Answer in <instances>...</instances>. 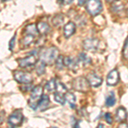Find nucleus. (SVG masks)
<instances>
[{
	"mask_svg": "<svg viewBox=\"0 0 128 128\" xmlns=\"http://www.w3.org/2000/svg\"><path fill=\"white\" fill-rule=\"evenodd\" d=\"M58 49L55 46L44 49L40 53V61L44 62L46 64H52L58 57Z\"/></svg>",
	"mask_w": 128,
	"mask_h": 128,
	"instance_id": "obj_1",
	"label": "nucleus"
},
{
	"mask_svg": "<svg viewBox=\"0 0 128 128\" xmlns=\"http://www.w3.org/2000/svg\"><path fill=\"white\" fill-rule=\"evenodd\" d=\"M43 96V87L41 86H37L32 89L31 92L30 98H29V106L32 109H37L40 101Z\"/></svg>",
	"mask_w": 128,
	"mask_h": 128,
	"instance_id": "obj_2",
	"label": "nucleus"
},
{
	"mask_svg": "<svg viewBox=\"0 0 128 128\" xmlns=\"http://www.w3.org/2000/svg\"><path fill=\"white\" fill-rule=\"evenodd\" d=\"M90 86L87 78L84 77H78L72 81V87L75 90L80 92H86L89 90Z\"/></svg>",
	"mask_w": 128,
	"mask_h": 128,
	"instance_id": "obj_3",
	"label": "nucleus"
},
{
	"mask_svg": "<svg viewBox=\"0 0 128 128\" xmlns=\"http://www.w3.org/2000/svg\"><path fill=\"white\" fill-rule=\"evenodd\" d=\"M86 7L87 12L92 16L98 15L102 10V5L100 0H88Z\"/></svg>",
	"mask_w": 128,
	"mask_h": 128,
	"instance_id": "obj_4",
	"label": "nucleus"
},
{
	"mask_svg": "<svg viewBox=\"0 0 128 128\" xmlns=\"http://www.w3.org/2000/svg\"><path fill=\"white\" fill-rule=\"evenodd\" d=\"M23 114L20 111H16L12 114L9 117V120H8V122H9V125L12 127H16V126H19L23 122Z\"/></svg>",
	"mask_w": 128,
	"mask_h": 128,
	"instance_id": "obj_5",
	"label": "nucleus"
},
{
	"mask_svg": "<svg viewBox=\"0 0 128 128\" xmlns=\"http://www.w3.org/2000/svg\"><path fill=\"white\" fill-rule=\"evenodd\" d=\"M15 80L20 84H30L32 81V77L30 74L22 71H16L14 73Z\"/></svg>",
	"mask_w": 128,
	"mask_h": 128,
	"instance_id": "obj_6",
	"label": "nucleus"
},
{
	"mask_svg": "<svg viewBox=\"0 0 128 128\" xmlns=\"http://www.w3.org/2000/svg\"><path fill=\"white\" fill-rule=\"evenodd\" d=\"M37 62H38V59H37V56L35 54L29 55L25 58H20L18 60V63L20 68L32 67L37 63Z\"/></svg>",
	"mask_w": 128,
	"mask_h": 128,
	"instance_id": "obj_7",
	"label": "nucleus"
},
{
	"mask_svg": "<svg viewBox=\"0 0 128 128\" xmlns=\"http://www.w3.org/2000/svg\"><path fill=\"white\" fill-rule=\"evenodd\" d=\"M99 45V40L96 38H87L84 40L83 42V47L87 51H95L98 49Z\"/></svg>",
	"mask_w": 128,
	"mask_h": 128,
	"instance_id": "obj_8",
	"label": "nucleus"
},
{
	"mask_svg": "<svg viewBox=\"0 0 128 128\" xmlns=\"http://www.w3.org/2000/svg\"><path fill=\"white\" fill-rule=\"evenodd\" d=\"M119 80L120 74L116 69H114L112 71H110V73L107 76V84L108 86H115L116 84H118Z\"/></svg>",
	"mask_w": 128,
	"mask_h": 128,
	"instance_id": "obj_9",
	"label": "nucleus"
},
{
	"mask_svg": "<svg viewBox=\"0 0 128 128\" xmlns=\"http://www.w3.org/2000/svg\"><path fill=\"white\" fill-rule=\"evenodd\" d=\"M87 80L90 84V86H93V87H98V86H101L102 83V78L98 77V76L94 73L89 74L87 76Z\"/></svg>",
	"mask_w": 128,
	"mask_h": 128,
	"instance_id": "obj_10",
	"label": "nucleus"
},
{
	"mask_svg": "<svg viewBox=\"0 0 128 128\" xmlns=\"http://www.w3.org/2000/svg\"><path fill=\"white\" fill-rule=\"evenodd\" d=\"M64 65H65L68 69L72 70V71H74V72L77 70L78 67H79L78 62L70 56H67L64 58Z\"/></svg>",
	"mask_w": 128,
	"mask_h": 128,
	"instance_id": "obj_11",
	"label": "nucleus"
},
{
	"mask_svg": "<svg viewBox=\"0 0 128 128\" xmlns=\"http://www.w3.org/2000/svg\"><path fill=\"white\" fill-rule=\"evenodd\" d=\"M75 29H76V26H75V24H74V22H68L63 28L64 36H65L66 38H69V37H71L72 35L74 34V32H75Z\"/></svg>",
	"mask_w": 128,
	"mask_h": 128,
	"instance_id": "obj_12",
	"label": "nucleus"
},
{
	"mask_svg": "<svg viewBox=\"0 0 128 128\" xmlns=\"http://www.w3.org/2000/svg\"><path fill=\"white\" fill-rule=\"evenodd\" d=\"M127 118V111L126 110L125 108L123 107H120L116 110V119L120 122L126 120Z\"/></svg>",
	"mask_w": 128,
	"mask_h": 128,
	"instance_id": "obj_13",
	"label": "nucleus"
},
{
	"mask_svg": "<svg viewBox=\"0 0 128 128\" xmlns=\"http://www.w3.org/2000/svg\"><path fill=\"white\" fill-rule=\"evenodd\" d=\"M111 10H112V11L115 14H121V12L124 10V5L120 1L115 0L114 2L112 3Z\"/></svg>",
	"mask_w": 128,
	"mask_h": 128,
	"instance_id": "obj_14",
	"label": "nucleus"
},
{
	"mask_svg": "<svg viewBox=\"0 0 128 128\" xmlns=\"http://www.w3.org/2000/svg\"><path fill=\"white\" fill-rule=\"evenodd\" d=\"M38 32L42 35H46L50 32V26L44 22H40L37 25Z\"/></svg>",
	"mask_w": 128,
	"mask_h": 128,
	"instance_id": "obj_15",
	"label": "nucleus"
},
{
	"mask_svg": "<svg viewBox=\"0 0 128 128\" xmlns=\"http://www.w3.org/2000/svg\"><path fill=\"white\" fill-rule=\"evenodd\" d=\"M50 104V98L48 96H46V95H44V96H42V98H41V100L40 101V102H38V108L40 110H44L45 108L48 107V105Z\"/></svg>",
	"mask_w": 128,
	"mask_h": 128,
	"instance_id": "obj_16",
	"label": "nucleus"
},
{
	"mask_svg": "<svg viewBox=\"0 0 128 128\" xmlns=\"http://www.w3.org/2000/svg\"><path fill=\"white\" fill-rule=\"evenodd\" d=\"M25 32L26 34H32L34 36L38 35V28L37 26H35L34 24H30V25H28V26L25 28Z\"/></svg>",
	"mask_w": 128,
	"mask_h": 128,
	"instance_id": "obj_17",
	"label": "nucleus"
},
{
	"mask_svg": "<svg viewBox=\"0 0 128 128\" xmlns=\"http://www.w3.org/2000/svg\"><path fill=\"white\" fill-rule=\"evenodd\" d=\"M65 98H66V101L68 102L70 107H71L72 108H75L76 98L73 93H71V92H67V93L65 94Z\"/></svg>",
	"mask_w": 128,
	"mask_h": 128,
	"instance_id": "obj_18",
	"label": "nucleus"
},
{
	"mask_svg": "<svg viewBox=\"0 0 128 128\" xmlns=\"http://www.w3.org/2000/svg\"><path fill=\"white\" fill-rule=\"evenodd\" d=\"M35 40V36L32 34H26V36L24 37L22 40V45H25V46H29L31 44L34 42Z\"/></svg>",
	"mask_w": 128,
	"mask_h": 128,
	"instance_id": "obj_19",
	"label": "nucleus"
},
{
	"mask_svg": "<svg viewBox=\"0 0 128 128\" xmlns=\"http://www.w3.org/2000/svg\"><path fill=\"white\" fill-rule=\"evenodd\" d=\"M54 98L56 100V102H58V104H62V105H64L65 104V101H66V98H65V95L61 93V92H55L54 93Z\"/></svg>",
	"mask_w": 128,
	"mask_h": 128,
	"instance_id": "obj_20",
	"label": "nucleus"
},
{
	"mask_svg": "<svg viewBox=\"0 0 128 128\" xmlns=\"http://www.w3.org/2000/svg\"><path fill=\"white\" fill-rule=\"evenodd\" d=\"M45 64L44 62L40 61L36 66V73L38 76L43 75L45 73Z\"/></svg>",
	"mask_w": 128,
	"mask_h": 128,
	"instance_id": "obj_21",
	"label": "nucleus"
},
{
	"mask_svg": "<svg viewBox=\"0 0 128 128\" xmlns=\"http://www.w3.org/2000/svg\"><path fill=\"white\" fill-rule=\"evenodd\" d=\"M115 98H114V94L113 92H110V94L107 96L106 101H105V104L107 107H112L115 104Z\"/></svg>",
	"mask_w": 128,
	"mask_h": 128,
	"instance_id": "obj_22",
	"label": "nucleus"
},
{
	"mask_svg": "<svg viewBox=\"0 0 128 128\" xmlns=\"http://www.w3.org/2000/svg\"><path fill=\"white\" fill-rule=\"evenodd\" d=\"M78 60H79L80 62H81L83 64H84V65H87V64L92 62V60H90V57H89L88 56L86 55V53H84V52L80 53L79 59H78Z\"/></svg>",
	"mask_w": 128,
	"mask_h": 128,
	"instance_id": "obj_23",
	"label": "nucleus"
},
{
	"mask_svg": "<svg viewBox=\"0 0 128 128\" xmlns=\"http://www.w3.org/2000/svg\"><path fill=\"white\" fill-rule=\"evenodd\" d=\"M45 89H46L48 92H54L56 89V80L54 79H51L49 80L48 82L45 84Z\"/></svg>",
	"mask_w": 128,
	"mask_h": 128,
	"instance_id": "obj_24",
	"label": "nucleus"
},
{
	"mask_svg": "<svg viewBox=\"0 0 128 128\" xmlns=\"http://www.w3.org/2000/svg\"><path fill=\"white\" fill-rule=\"evenodd\" d=\"M64 57L63 56H59L56 60V68L58 70H62L64 68Z\"/></svg>",
	"mask_w": 128,
	"mask_h": 128,
	"instance_id": "obj_25",
	"label": "nucleus"
},
{
	"mask_svg": "<svg viewBox=\"0 0 128 128\" xmlns=\"http://www.w3.org/2000/svg\"><path fill=\"white\" fill-rule=\"evenodd\" d=\"M52 23L55 26H60L63 23V16L62 15H56L53 18Z\"/></svg>",
	"mask_w": 128,
	"mask_h": 128,
	"instance_id": "obj_26",
	"label": "nucleus"
},
{
	"mask_svg": "<svg viewBox=\"0 0 128 128\" xmlns=\"http://www.w3.org/2000/svg\"><path fill=\"white\" fill-rule=\"evenodd\" d=\"M56 90L58 92H61V93H62V94H65V92H67V87H66L62 83L59 82V83L56 84Z\"/></svg>",
	"mask_w": 128,
	"mask_h": 128,
	"instance_id": "obj_27",
	"label": "nucleus"
},
{
	"mask_svg": "<svg viewBox=\"0 0 128 128\" xmlns=\"http://www.w3.org/2000/svg\"><path fill=\"white\" fill-rule=\"evenodd\" d=\"M123 56L125 59L128 60V37L125 42V44H124L123 47Z\"/></svg>",
	"mask_w": 128,
	"mask_h": 128,
	"instance_id": "obj_28",
	"label": "nucleus"
},
{
	"mask_svg": "<svg viewBox=\"0 0 128 128\" xmlns=\"http://www.w3.org/2000/svg\"><path fill=\"white\" fill-rule=\"evenodd\" d=\"M16 37V34L14 35V36L12 37V38H11V40H10V46H9L10 50H13V48H14V46H15Z\"/></svg>",
	"mask_w": 128,
	"mask_h": 128,
	"instance_id": "obj_29",
	"label": "nucleus"
},
{
	"mask_svg": "<svg viewBox=\"0 0 128 128\" xmlns=\"http://www.w3.org/2000/svg\"><path fill=\"white\" fill-rule=\"evenodd\" d=\"M104 117H105V120H106V121L108 124H110V125H111V124L113 123V118H112V116H111V114L106 113V114H105V115H104Z\"/></svg>",
	"mask_w": 128,
	"mask_h": 128,
	"instance_id": "obj_30",
	"label": "nucleus"
},
{
	"mask_svg": "<svg viewBox=\"0 0 128 128\" xmlns=\"http://www.w3.org/2000/svg\"><path fill=\"white\" fill-rule=\"evenodd\" d=\"M86 0H78V4H79V5L80 6L84 5V4H86Z\"/></svg>",
	"mask_w": 128,
	"mask_h": 128,
	"instance_id": "obj_31",
	"label": "nucleus"
},
{
	"mask_svg": "<svg viewBox=\"0 0 128 128\" xmlns=\"http://www.w3.org/2000/svg\"><path fill=\"white\" fill-rule=\"evenodd\" d=\"M74 0H63V2L66 4H70L73 3Z\"/></svg>",
	"mask_w": 128,
	"mask_h": 128,
	"instance_id": "obj_32",
	"label": "nucleus"
},
{
	"mask_svg": "<svg viewBox=\"0 0 128 128\" xmlns=\"http://www.w3.org/2000/svg\"><path fill=\"white\" fill-rule=\"evenodd\" d=\"M119 127H128V125L126 123H123V124H120Z\"/></svg>",
	"mask_w": 128,
	"mask_h": 128,
	"instance_id": "obj_33",
	"label": "nucleus"
},
{
	"mask_svg": "<svg viewBox=\"0 0 128 128\" xmlns=\"http://www.w3.org/2000/svg\"><path fill=\"white\" fill-rule=\"evenodd\" d=\"M104 126L102 125V124H99V125H98V127H104Z\"/></svg>",
	"mask_w": 128,
	"mask_h": 128,
	"instance_id": "obj_34",
	"label": "nucleus"
},
{
	"mask_svg": "<svg viewBox=\"0 0 128 128\" xmlns=\"http://www.w3.org/2000/svg\"><path fill=\"white\" fill-rule=\"evenodd\" d=\"M3 122V112H2V114H1V123Z\"/></svg>",
	"mask_w": 128,
	"mask_h": 128,
	"instance_id": "obj_35",
	"label": "nucleus"
},
{
	"mask_svg": "<svg viewBox=\"0 0 128 128\" xmlns=\"http://www.w3.org/2000/svg\"><path fill=\"white\" fill-rule=\"evenodd\" d=\"M126 14H127V16H128V8H127V10H126Z\"/></svg>",
	"mask_w": 128,
	"mask_h": 128,
	"instance_id": "obj_36",
	"label": "nucleus"
}]
</instances>
